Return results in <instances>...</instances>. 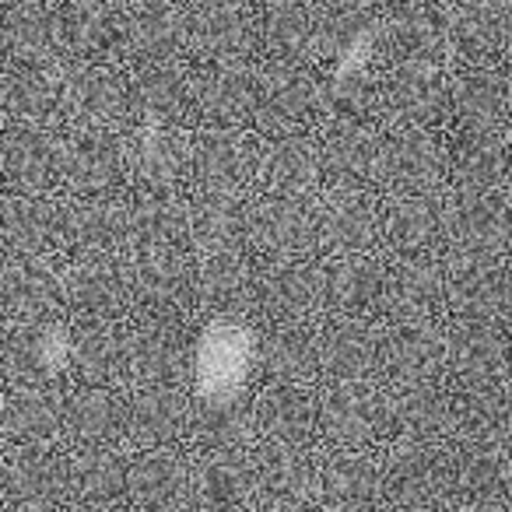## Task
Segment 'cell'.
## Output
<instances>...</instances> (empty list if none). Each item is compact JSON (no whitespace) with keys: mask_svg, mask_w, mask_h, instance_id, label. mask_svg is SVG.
<instances>
[{"mask_svg":"<svg viewBox=\"0 0 512 512\" xmlns=\"http://www.w3.org/2000/svg\"><path fill=\"white\" fill-rule=\"evenodd\" d=\"M260 365V341L253 327L218 316L197 334L190 348V390L207 407H232L249 390Z\"/></svg>","mask_w":512,"mask_h":512,"instance_id":"cell-1","label":"cell"},{"mask_svg":"<svg viewBox=\"0 0 512 512\" xmlns=\"http://www.w3.org/2000/svg\"><path fill=\"white\" fill-rule=\"evenodd\" d=\"M372 53H376V39L369 36V32H358V36H351L348 43L341 46V53H337V64H334V78L341 81H355L365 74V67L372 64Z\"/></svg>","mask_w":512,"mask_h":512,"instance_id":"cell-3","label":"cell"},{"mask_svg":"<svg viewBox=\"0 0 512 512\" xmlns=\"http://www.w3.org/2000/svg\"><path fill=\"white\" fill-rule=\"evenodd\" d=\"M74 355H78V344H74V337L67 334L64 327H46L43 334L36 337V362H39V369L50 372V376L71 369Z\"/></svg>","mask_w":512,"mask_h":512,"instance_id":"cell-2","label":"cell"}]
</instances>
